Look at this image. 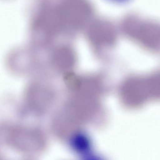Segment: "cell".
<instances>
[{
    "label": "cell",
    "instance_id": "1",
    "mask_svg": "<svg viewBox=\"0 0 160 160\" xmlns=\"http://www.w3.org/2000/svg\"><path fill=\"white\" fill-rule=\"evenodd\" d=\"M113 1H118V2H122L123 1H126V0H113Z\"/></svg>",
    "mask_w": 160,
    "mask_h": 160
}]
</instances>
